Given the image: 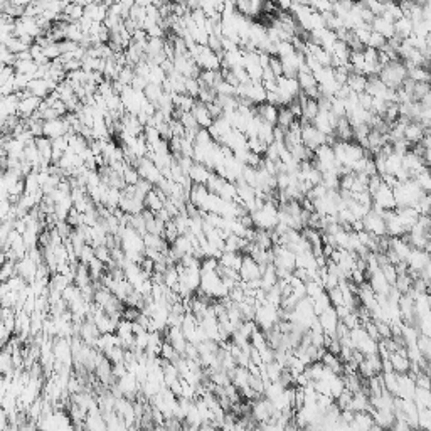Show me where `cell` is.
Listing matches in <instances>:
<instances>
[{
    "label": "cell",
    "mask_w": 431,
    "mask_h": 431,
    "mask_svg": "<svg viewBox=\"0 0 431 431\" xmlns=\"http://www.w3.org/2000/svg\"><path fill=\"white\" fill-rule=\"evenodd\" d=\"M386 42H388V39L384 37V36H381V34H377V32H374L372 31L371 32V37H369V41H367V48H374V49H382L384 46H386Z\"/></svg>",
    "instance_id": "obj_43"
},
{
    "label": "cell",
    "mask_w": 431,
    "mask_h": 431,
    "mask_svg": "<svg viewBox=\"0 0 431 431\" xmlns=\"http://www.w3.org/2000/svg\"><path fill=\"white\" fill-rule=\"evenodd\" d=\"M366 93L371 95L372 98H382L388 93V86L384 84L379 76H367V83H366Z\"/></svg>",
    "instance_id": "obj_21"
},
{
    "label": "cell",
    "mask_w": 431,
    "mask_h": 431,
    "mask_svg": "<svg viewBox=\"0 0 431 431\" xmlns=\"http://www.w3.org/2000/svg\"><path fill=\"white\" fill-rule=\"evenodd\" d=\"M300 122V128H302V143L310 150H315L317 147L324 145L325 143V135L319 131L315 126L312 125V122H307V120H298Z\"/></svg>",
    "instance_id": "obj_5"
},
{
    "label": "cell",
    "mask_w": 431,
    "mask_h": 431,
    "mask_svg": "<svg viewBox=\"0 0 431 431\" xmlns=\"http://www.w3.org/2000/svg\"><path fill=\"white\" fill-rule=\"evenodd\" d=\"M269 70L275 74V78L283 76V66H281V61L278 56H269Z\"/></svg>",
    "instance_id": "obj_50"
},
{
    "label": "cell",
    "mask_w": 431,
    "mask_h": 431,
    "mask_svg": "<svg viewBox=\"0 0 431 431\" xmlns=\"http://www.w3.org/2000/svg\"><path fill=\"white\" fill-rule=\"evenodd\" d=\"M71 128L67 122L64 120V117L61 118H53V120H46L42 123V135L48 137V139H57V137H62L66 133H70Z\"/></svg>",
    "instance_id": "obj_8"
},
{
    "label": "cell",
    "mask_w": 431,
    "mask_h": 431,
    "mask_svg": "<svg viewBox=\"0 0 431 431\" xmlns=\"http://www.w3.org/2000/svg\"><path fill=\"white\" fill-rule=\"evenodd\" d=\"M295 117L291 115V111L288 110V106H281L280 110H278V120H277V125L280 126V128H283L286 130L288 126L295 122Z\"/></svg>",
    "instance_id": "obj_33"
},
{
    "label": "cell",
    "mask_w": 431,
    "mask_h": 431,
    "mask_svg": "<svg viewBox=\"0 0 431 431\" xmlns=\"http://www.w3.org/2000/svg\"><path fill=\"white\" fill-rule=\"evenodd\" d=\"M344 389H346V384H344L342 376H341V374H335L334 377L330 379V396L335 399Z\"/></svg>",
    "instance_id": "obj_41"
},
{
    "label": "cell",
    "mask_w": 431,
    "mask_h": 431,
    "mask_svg": "<svg viewBox=\"0 0 431 431\" xmlns=\"http://www.w3.org/2000/svg\"><path fill=\"white\" fill-rule=\"evenodd\" d=\"M317 319L320 322V327H322V330H324V334L334 337L337 324H338V317H337L334 307H329L327 310H324V312L317 315Z\"/></svg>",
    "instance_id": "obj_11"
},
{
    "label": "cell",
    "mask_w": 431,
    "mask_h": 431,
    "mask_svg": "<svg viewBox=\"0 0 431 431\" xmlns=\"http://www.w3.org/2000/svg\"><path fill=\"white\" fill-rule=\"evenodd\" d=\"M297 79H298V84H300L302 91H307L308 88H313V86H317V81H315L313 74L310 73V71H298Z\"/></svg>",
    "instance_id": "obj_35"
},
{
    "label": "cell",
    "mask_w": 431,
    "mask_h": 431,
    "mask_svg": "<svg viewBox=\"0 0 431 431\" xmlns=\"http://www.w3.org/2000/svg\"><path fill=\"white\" fill-rule=\"evenodd\" d=\"M319 113V105H317V100H312V98H308V100L302 105V120H307V122H312L315 118V115Z\"/></svg>",
    "instance_id": "obj_30"
},
{
    "label": "cell",
    "mask_w": 431,
    "mask_h": 431,
    "mask_svg": "<svg viewBox=\"0 0 431 431\" xmlns=\"http://www.w3.org/2000/svg\"><path fill=\"white\" fill-rule=\"evenodd\" d=\"M295 53V48H293L291 41H280L277 42V56L278 57H285Z\"/></svg>",
    "instance_id": "obj_48"
},
{
    "label": "cell",
    "mask_w": 431,
    "mask_h": 431,
    "mask_svg": "<svg viewBox=\"0 0 431 431\" xmlns=\"http://www.w3.org/2000/svg\"><path fill=\"white\" fill-rule=\"evenodd\" d=\"M415 389H416V382H415V376L411 372L398 374V398L413 399Z\"/></svg>",
    "instance_id": "obj_12"
},
{
    "label": "cell",
    "mask_w": 431,
    "mask_h": 431,
    "mask_svg": "<svg viewBox=\"0 0 431 431\" xmlns=\"http://www.w3.org/2000/svg\"><path fill=\"white\" fill-rule=\"evenodd\" d=\"M416 347L419 349V352L423 354L424 359L431 357V341H429V335H418V341H416Z\"/></svg>",
    "instance_id": "obj_39"
},
{
    "label": "cell",
    "mask_w": 431,
    "mask_h": 431,
    "mask_svg": "<svg viewBox=\"0 0 431 431\" xmlns=\"http://www.w3.org/2000/svg\"><path fill=\"white\" fill-rule=\"evenodd\" d=\"M217 261H219V264H222V266L239 271L241 263H243V255L238 251H222V255Z\"/></svg>",
    "instance_id": "obj_23"
},
{
    "label": "cell",
    "mask_w": 431,
    "mask_h": 431,
    "mask_svg": "<svg viewBox=\"0 0 431 431\" xmlns=\"http://www.w3.org/2000/svg\"><path fill=\"white\" fill-rule=\"evenodd\" d=\"M413 179L416 180V184L419 187L423 189L424 192H429V189H431V179H429V172H428V167H424L421 172H418V174L413 177Z\"/></svg>",
    "instance_id": "obj_40"
},
{
    "label": "cell",
    "mask_w": 431,
    "mask_h": 431,
    "mask_svg": "<svg viewBox=\"0 0 431 431\" xmlns=\"http://www.w3.org/2000/svg\"><path fill=\"white\" fill-rule=\"evenodd\" d=\"M406 264L410 269L419 271V269H423L426 264H429V253L421 248H411L410 255L406 258Z\"/></svg>",
    "instance_id": "obj_13"
},
{
    "label": "cell",
    "mask_w": 431,
    "mask_h": 431,
    "mask_svg": "<svg viewBox=\"0 0 431 431\" xmlns=\"http://www.w3.org/2000/svg\"><path fill=\"white\" fill-rule=\"evenodd\" d=\"M191 113L194 115L195 122H197V125L200 126V128H209V126L212 125V122H214L212 117L209 115V111H208V108H206V105H204V103H200V101L194 103Z\"/></svg>",
    "instance_id": "obj_18"
},
{
    "label": "cell",
    "mask_w": 431,
    "mask_h": 431,
    "mask_svg": "<svg viewBox=\"0 0 431 431\" xmlns=\"http://www.w3.org/2000/svg\"><path fill=\"white\" fill-rule=\"evenodd\" d=\"M371 27H372V31L381 34V36H384L386 39H391L394 36V22L384 19L382 15H376L371 22Z\"/></svg>",
    "instance_id": "obj_19"
},
{
    "label": "cell",
    "mask_w": 431,
    "mask_h": 431,
    "mask_svg": "<svg viewBox=\"0 0 431 431\" xmlns=\"http://www.w3.org/2000/svg\"><path fill=\"white\" fill-rule=\"evenodd\" d=\"M357 101L362 108H366V110H371V105H372V96L367 95L366 91H362V93H357Z\"/></svg>",
    "instance_id": "obj_52"
},
{
    "label": "cell",
    "mask_w": 431,
    "mask_h": 431,
    "mask_svg": "<svg viewBox=\"0 0 431 431\" xmlns=\"http://www.w3.org/2000/svg\"><path fill=\"white\" fill-rule=\"evenodd\" d=\"M209 174H211V170L200 162H194L187 172V175L191 177V180L194 184H206L209 179Z\"/></svg>",
    "instance_id": "obj_22"
},
{
    "label": "cell",
    "mask_w": 431,
    "mask_h": 431,
    "mask_svg": "<svg viewBox=\"0 0 431 431\" xmlns=\"http://www.w3.org/2000/svg\"><path fill=\"white\" fill-rule=\"evenodd\" d=\"M239 278L243 281L261 278L260 264L253 260L249 255H243V263H241V268H239Z\"/></svg>",
    "instance_id": "obj_10"
},
{
    "label": "cell",
    "mask_w": 431,
    "mask_h": 431,
    "mask_svg": "<svg viewBox=\"0 0 431 431\" xmlns=\"http://www.w3.org/2000/svg\"><path fill=\"white\" fill-rule=\"evenodd\" d=\"M360 221H362V226H364V231L374 234V236H388L386 221H384V217L381 214H377L376 211L371 209Z\"/></svg>",
    "instance_id": "obj_6"
},
{
    "label": "cell",
    "mask_w": 431,
    "mask_h": 431,
    "mask_svg": "<svg viewBox=\"0 0 431 431\" xmlns=\"http://www.w3.org/2000/svg\"><path fill=\"white\" fill-rule=\"evenodd\" d=\"M12 354H10V350H4V352H0V374H12Z\"/></svg>",
    "instance_id": "obj_36"
},
{
    "label": "cell",
    "mask_w": 431,
    "mask_h": 431,
    "mask_svg": "<svg viewBox=\"0 0 431 431\" xmlns=\"http://www.w3.org/2000/svg\"><path fill=\"white\" fill-rule=\"evenodd\" d=\"M327 295H329V300H330V303H332V307L344 305V297H342L341 288H338V285L334 286V288L327 290Z\"/></svg>",
    "instance_id": "obj_47"
},
{
    "label": "cell",
    "mask_w": 431,
    "mask_h": 431,
    "mask_svg": "<svg viewBox=\"0 0 431 431\" xmlns=\"http://www.w3.org/2000/svg\"><path fill=\"white\" fill-rule=\"evenodd\" d=\"M413 401H415L416 407H431V394H429V389H424V388H418L415 389V394H413Z\"/></svg>",
    "instance_id": "obj_29"
},
{
    "label": "cell",
    "mask_w": 431,
    "mask_h": 431,
    "mask_svg": "<svg viewBox=\"0 0 431 431\" xmlns=\"http://www.w3.org/2000/svg\"><path fill=\"white\" fill-rule=\"evenodd\" d=\"M177 236H179V229H177V226L174 224V221H169V222H165V229H164V239L167 241V243L170 244L172 241H174Z\"/></svg>",
    "instance_id": "obj_45"
},
{
    "label": "cell",
    "mask_w": 431,
    "mask_h": 431,
    "mask_svg": "<svg viewBox=\"0 0 431 431\" xmlns=\"http://www.w3.org/2000/svg\"><path fill=\"white\" fill-rule=\"evenodd\" d=\"M184 88H186V93L192 98H197L199 89H200V83L197 78H186L184 81Z\"/></svg>",
    "instance_id": "obj_42"
},
{
    "label": "cell",
    "mask_w": 431,
    "mask_h": 431,
    "mask_svg": "<svg viewBox=\"0 0 431 431\" xmlns=\"http://www.w3.org/2000/svg\"><path fill=\"white\" fill-rule=\"evenodd\" d=\"M372 418H374L376 426L379 428H391L394 423V411L388 410H372Z\"/></svg>",
    "instance_id": "obj_24"
},
{
    "label": "cell",
    "mask_w": 431,
    "mask_h": 431,
    "mask_svg": "<svg viewBox=\"0 0 431 431\" xmlns=\"http://www.w3.org/2000/svg\"><path fill=\"white\" fill-rule=\"evenodd\" d=\"M169 2H180V0H169Z\"/></svg>",
    "instance_id": "obj_53"
},
{
    "label": "cell",
    "mask_w": 431,
    "mask_h": 431,
    "mask_svg": "<svg viewBox=\"0 0 431 431\" xmlns=\"http://www.w3.org/2000/svg\"><path fill=\"white\" fill-rule=\"evenodd\" d=\"M393 194H394L396 208H406V206L415 208L419 202V199L428 192H424L416 184L415 179H407L404 182H398V186L393 189Z\"/></svg>",
    "instance_id": "obj_1"
},
{
    "label": "cell",
    "mask_w": 431,
    "mask_h": 431,
    "mask_svg": "<svg viewBox=\"0 0 431 431\" xmlns=\"http://www.w3.org/2000/svg\"><path fill=\"white\" fill-rule=\"evenodd\" d=\"M206 108H208V111H209V115L212 117V120L217 118V117H221V115H222V108H221V105H219L217 101L206 103Z\"/></svg>",
    "instance_id": "obj_51"
},
{
    "label": "cell",
    "mask_w": 431,
    "mask_h": 431,
    "mask_svg": "<svg viewBox=\"0 0 431 431\" xmlns=\"http://www.w3.org/2000/svg\"><path fill=\"white\" fill-rule=\"evenodd\" d=\"M255 324L260 327L263 332L273 329L280 320V307H275L264 300L263 303L255 307Z\"/></svg>",
    "instance_id": "obj_4"
},
{
    "label": "cell",
    "mask_w": 431,
    "mask_h": 431,
    "mask_svg": "<svg viewBox=\"0 0 431 431\" xmlns=\"http://www.w3.org/2000/svg\"><path fill=\"white\" fill-rule=\"evenodd\" d=\"M379 79L391 89H398L401 88V84L406 79V67L401 59H393L389 61L386 66H382V70L379 71Z\"/></svg>",
    "instance_id": "obj_3"
},
{
    "label": "cell",
    "mask_w": 431,
    "mask_h": 431,
    "mask_svg": "<svg viewBox=\"0 0 431 431\" xmlns=\"http://www.w3.org/2000/svg\"><path fill=\"white\" fill-rule=\"evenodd\" d=\"M255 111L256 115L260 117L263 122H266L269 125H277V120H278V106L275 105H269V103L263 101V103H258V106L255 105Z\"/></svg>",
    "instance_id": "obj_15"
},
{
    "label": "cell",
    "mask_w": 431,
    "mask_h": 431,
    "mask_svg": "<svg viewBox=\"0 0 431 431\" xmlns=\"http://www.w3.org/2000/svg\"><path fill=\"white\" fill-rule=\"evenodd\" d=\"M135 169H137V172H139V175L142 177V179L148 180L150 184H153V186L160 179H162V172H160L157 165H155L152 160L147 158V157L139 158V162H137Z\"/></svg>",
    "instance_id": "obj_7"
},
{
    "label": "cell",
    "mask_w": 431,
    "mask_h": 431,
    "mask_svg": "<svg viewBox=\"0 0 431 431\" xmlns=\"http://www.w3.org/2000/svg\"><path fill=\"white\" fill-rule=\"evenodd\" d=\"M413 32V22L407 17H399L398 20H394V36L399 39L410 37Z\"/></svg>",
    "instance_id": "obj_27"
},
{
    "label": "cell",
    "mask_w": 431,
    "mask_h": 431,
    "mask_svg": "<svg viewBox=\"0 0 431 431\" xmlns=\"http://www.w3.org/2000/svg\"><path fill=\"white\" fill-rule=\"evenodd\" d=\"M401 167H403V155L391 152L386 157V174H394Z\"/></svg>",
    "instance_id": "obj_31"
},
{
    "label": "cell",
    "mask_w": 431,
    "mask_h": 431,
    "mask_svg": "<svg viewBox=\"0 0 431 431\" xmlns=\"http://www.w3.org/2000/svg\"><path fill=\"white\" fill-rule=\"evenodd\" d=\"M388 359L391 362V366H393V371L398 372V374H404V372L410 371V359H407V355L391 352Z\"/></svg>",
    "instance_id": "obj_25"
},
{
    "label": "cell",
    "mask_w": 431,
    "mask_h": 431,
    "mask_svg": "<svg viewBox=\"0 0 431 431\" xmlns=\"http://www.w3.org/2000/svg\"><path fill=\"white\" fill-rule=\"evenodd\" d=\"M369 286L372 288V291L376 293V295H388V291L391 290V286H393V285L388 283V280L384 278L381 268H379L377 271L369 275Z\"/></svg>",
    "instance_id": "obj_17"
},
{
    "label": "cell",
    "mask_w": 431,
    "mask_h": 431,
    "mask_svg": "<svg viewBox=\"0 0 431 431\" xmlns=\"http://www.w3.org/2000/svg\"><path fill=\"white\" fill-rule=\"evenodd\" d=\"M426 93H429L428 83H415V88H413V101H419Z\"/></svg>",
    "instance_id": "obj_49"
},
{
    "label": "cell",
    "mask_w": 431,
    "mask_h": 431,
    "mask_svg": "<svg viewBox=\"0 0 431 431\" xmlns=\"http://www.w3.org/2000/svg\"><path fill=\"white\" fill-rule=\"evenodd\" d=\"M140 179V175H139V172H137V169L133 167V165H130L128 162H125V167H123V180L126 186H133V184H137V180Z\"/></svg>",
    "instance_id": "obj_38"
},
{
    "label": "cell",
    "mask_w": 431,
    "mask_h": 431,
    "mask_svg": "<svg viewBox=\"0 0 431 431\" xmlns=\"http://www.w3.org/2000/svg\"><path fill=\"white\" fill-rule=\"evenodd\" d=\"M406 78L415 83H429V73L424 66H415L406 70Z\"/></svg>",
    "instance_id": "obj_28"
},
{
    "label": "cell",
    "mask_w": 431,
    "mask_h": 431,
    "mask_svg": "<svg viewBox=\"0 0 431 431\" xmlns=\"http://www.w3.org/2000/svg\"><path fill=\"white\" fill-rule=\"evenodd\" d=\"M376 426L374 418L369 411H357L354 413V419L349 423L350 429H372Z\"/></svg>",
    "instance_id": "obj_16"
},
{
    "label": "cell",
    "mask_w": 431,
    "mask_h": 431,
    "mask_svg": "<svg viewBox=\"0 0 431 431\" xmlns=\"http://www.w3.org/2000/svg\"><path fill=\"white\" fill-rule=\"evenodd\" d=\"M379 268H381V271H382V275H384V278L388 280V283H389V285H394L396 278H398V273H396L394 264L386 263V264H382V266H379Z\"/></svg>",
    "instance_id": "obj_46"
},
{
    "label": "cell",
    "mask_w": 431,
    "mask_h": 431,
    "mask_svg": "<svg viewBox=\"0 0 431 431\" xmlns=\"http://www.w3.org/2000/svg\"><path fill=\"white\" fill-rule=\"evenodd\" d=\"M37 266L39 264L32 260V258H29L27 255L24 258H20V261L15 264V269L17 273H19V277H22L29 283H32L34 280H36V273H37Z\"/></svg>",
    "instance_id": "obj_14"
},
{
    "label": "cell",
    "mask_w": 431,
    "mask_h": 431,
    "mask_svg": "<svg viewBox=\"0 0 431 431\" xmlns=\"http://www.w3.org/2000/svg\"><path fill=\"white\" fill-rule=\"evenodd\" d=\"M426 128H423V125L419 123V122H410L406 126H404V139L411 143V145H415V143H419V140L423 139V135L426 133Z\"/></svg>",
    "instance_id": "obj_20"
},
{
    "label": "cell",
    "mask_w": 431,
    "mask_h": 431,
    "mask_svg": "<svg viewBox=\"0 0 431 431\" xmlns=\"http://www.w3.org/2000/svg\"><path fill=\"white\" fill-rule=\"evenodd\" d=\"M283 369L285 367L278 364L277 360H271V362H268V364H264V376H266L269 381H278Z\"/></svg>",
    "instance_id": "obj_32"
},
{
    "label": "cell",
    "mask_w": 431,
    "mask_h": 431,
    "mask_svg": "<svg viewBox=\"0 0 431 431\" xmlns=\"http://www.w3.org/2000/svg\"><path fill=\"white\" fill-rule=\"evenodd\" d=\"M251 219H253V226L256 229H266V231H271V229L278 224V206L275 199H268L264 200L261 208H258L256 211L251 212Z\"/></svg>",
    "instance_id": "obj_2"
},
{
    "label": "cell",
    "mask_w": 431,
    "mask_h": 431,
    "mask_svg": "<svg viewBox=\"0 0 431 431\" xmlns=\"http://www.w3.org/2000/svg\"><path fill=\"white\" fill-rule=\"evenodd\" d=\"M266 147L268 145H264V143L260 139H258V137H248V148H249V152L263 155L264 150H266Z\"/></svg>",
    "instance_id": "obj_44"
},
{
    "label": "cell",
    "mask_w": 431,
    "mask_h": 431,
    "mask_svg": "<svg viewBox=\"0 0 431 431\" xmlns=\"http://www.w3.org/2000/svg\"><path fill=\"white\" fill-rule=\"evenodd\" d=\"M84 37V32L81 31V27H79L78 22H67L66 26V39H70V41L74 42H81V39Z\"/></svg>",
    "instance_id": "obj_34"
},
{
    "label": "cell",
    "mask_w": 431,
    "mask_h": 431,
    "mask_svg": "<svg viewBox=\"0 0 431 431\" xmlns=\"http://www.w3.org/2000/svg\"><path fill=\"white\" fill-rule=\"evenodd\" d=\"M372 206L381 209H394L396 202H394L393 189L388 187L386 184H381L377 191L372 194Z\"/></svg>",
    "instance_id": "obj_9"
},
{
    "label": "cell",
    "mask_w": 431,
    "mask_h": 431,
    "mask_svg": "<svg viewBox=\"0 0 431 431\" xmlns=\"http://www.w3.org/2000/svg\"><path fill=\"white\" fill-rule=\"evenodd\" d=\"M366 83H367V76L362 73H349L346 81L349 89L354 91V93H362L366 89Z\"/></svg>",
    "instance_id": "obj_26"
},
{
    "label": "cell",
    "mask_w": 431,
    "mask_h": 431,
    "mask_svg": "<svg viewBox=\"0 0 431 431\" xmlns=\"http://www.w3.org/2000/svg\"><path fill=\"white\" fill-rule=\"evenodd\" d=\"M418 428L431 429V410L429 407H419L418 410Z\"/></svg>",
    "instance_id": "obj_37"
}]
</instances>
